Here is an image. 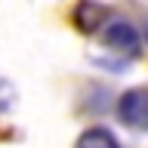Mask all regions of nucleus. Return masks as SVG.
I'll return each instance as SVG.
<instances>
[{
  "instance_id": "nucleus-1",
  "label": "nucleus",
  "mask_w": 148,
  "mask_h": 148,
  "mask_svg": "<svg viewBox=\"0 0 148 148\" xmlns=\"http://www.w3.org/2000/svg\"><path fill=\"white\" fill-rule=\"evenodd\" d=\"M102 43L111 53H117L120 59H136L142 53V34L136 31V25H130L127 18H108L99 28Z\"/></svg>"
},
{
  "instance_id": "nucleus-2",
  "label": "nucleus",
  "mask_w": 148,
  "mask_h": 148,
  "mask_svg": "<svg viewBox=\"0 0 148 148\" xmlns=\"http://www.w3.org/2000/svg\"><path fill=\"white\" fill-rule=\"evenodd\" d=\"M117 117L130 130H145L148 133V86L127 90L117 102Z\"/></svg>"
},
{
  "instance_id": "nucleus-3",
  "label": "nucleus",
  "mask_w": 148,
  "mask_h": 148,
  "mask_svg": "<svg viewBox=\"0 0 148 148\" xmlns=\"http://www.w3.org/2000/svg\"><path fill=\"white\" fill-rule=\"evenodd\" d=\"M74 148H120V145L105 127H90V130L80 133V139L74 142Z\"/></svg>"
},
{
  "instance_id": "nucleus-4",
  "label": "nucleus",
  "mask_w": 148,
  "mask_h": 148,
  "mask_svg": "<svg viewBox=\"0 0 148 148\" xmlns=\"http://www.w3.org/2000/svg\"><path fill=\"white\" fill-rule=\"evenodd\" d=\"M12 105H16V86H12L9 80H3V77H0V117H3Z\"/></svg>"
},
{
  "instance_id": "nucleus-5",
  "label": "nucleus",
  "mask_w": 148,
  "mask_h": 148,
  "mask_svg": "<svg viewBox=\"0 0 148 148\" xmlns=\"http://www.w3.org/2000/svg\"><path fill=\"white\" fill-rule=\"evenodd\" d=\"M145 34H148V25H145Z\"/></svg>"
}]
</instances>
